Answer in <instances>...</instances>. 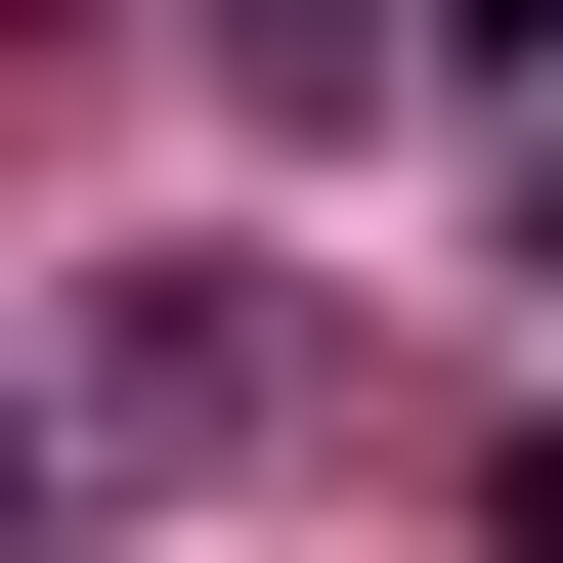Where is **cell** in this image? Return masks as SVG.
Returning a JSON list of instances; mask_svg holds the SVG:
<instances>
[{"label": "cell", "instance_id": "obj_1", "mask_svg": "<svg viewBox=\"0 0 563 563\" xmlns=\"http://www.w3.org/2000/svg\"><path fill=\"white\" fill-rule=\"evenodd\" d=\"M477 44H520V87H563V0H477Z\"/></svg>", "mask_w": 563, "mask_h": 563}, {"label": "cell", "instance_id": "obj_2", "mask_svg": "<svg viewBox=\"0 0 563 563\" xmlns=\"http://www.w3.org/2000/svg\"><path fill=\"white\" fill-rule=\"evenodd\" d=\"M520 261H563V131H520Z\"/></svg>", "mask_w": 563, "mask_h": 563}, {"label": "cell", "instance_id": "obj_3", "mask_svg": "<svg viewBox=\"0 0 563 563\" xmlns=\"http://www.w3.org/2000/svg\"><path fill=\"white\" fill-rule=\"evenodd\" d=\"M0 520H44V477H0Z\"/></svg>", "mask_w": 563, "mask_h": 563}]
</instances>
